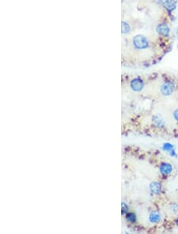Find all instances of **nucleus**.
Returning a JSON list of instances; mask_svg holds the SVG:
<instances>
[{"label":"nucleus","instance_id":"nucleus-1","mask_svg":"<svg viewBox=\"0 0 178 234\" xmlns=\"http://www.w3.org/2000/svg\"><path fill=\"white\" fill-rule=\"evenodd\" d=\"M145 88V82L140 77H135L131 80L128 83V89L132 92L138 93L141 92Z\"/></svg>","mask_w":178,"mask_h":234},{"label":"nucleus","instance_id":"nucleus-2","mask_svg":"<svg viewBox=\"0 0 178 234\" xmlns=\"http://www.w3.org/2000/svg\"><path fill=\"white\" fill-rule=\"evenodd\" d=\"M133 45L138 50H143L147 48L149 43L144 36L137 35L133 38Z\"/></svg>","mask_w":178,"mask_h":234},{"label":"nucleus","instance_id":"nucleus-3","mask_svg":"<svg viewBox=\"0 0 178 234\" xmlns=\"http://www.w3.org/2000/svg\"><path fill=\"white\" fill-rule=\"evenodd\" d=\"M175 85L172 81H165L160 87V92L164 96H169L174 92Z\"/></svg>","mask_w":178,"mask_h":234},{"label":"nucleus","instance_id":"nucleus-4","mask_svg":"<svg viewBox=\"0 0 178 234\" xmlns=\"http://www.w3.org/2000/svg\"><path fill=\"white\" fill-rule=\"evenodd\" d=\"M159 170L162 175L166 176L172 172V167L170 164H169V163H165V162H164V163H161V166H160L159 167Z\"/></svg>","mask_w":178,"mask_h":234},{"label":"nucleus","instance_id":"nucleus-5","mask_svg":"<svg viewBox=\"0 0 178 234\" xmlns=\"http://www.w3.org/2000/svg\"><path fill=\"white\" fill-rule=\"evenodd\" d=\"M157 32H158L159 34H161V35L166 36L169 35V26L167 25L166 24L159 25H158V27H157Z\"/></svg>","mask_w":178,"mask_h":234},{"label":"nucleus","instance_id":"nucleus-6","mask_svg":"<svg viewBox=\"0 0 178 234\" xmlns=\"http://www.w3.org/2000/svg\"><path fill=\"white\" fill-rule=\"evenodd\" d=\"M161 220V214L158 211H152L150 214V221L151 222H158Z\"/></svg>","mask_w":178,"mask_h":234},{"label":"nucleus","instance_id":"nucleus-7","mask_svg":"<svg viewBox=\"0 0 178 234\" xmlns=\"http://www.w3.org/2000/svg\"><path fill=\"white\" fill-rule=\"evenodd\" d=\"M150 189L154 193L158 194L161 191V184L158 182H153L150 184Z\"/></svg>","mask_w":178,"mask_h":234},{"label":"nucleus","instance_id":"nucleus-8","mask_svg":"<svg viewBox=\"0 0 178 234\" xmlns=\"http://www.w3.org/2000/svg\"><path fill=\"white\" fill-rule=\"evenodd\" d=\"M165 6L168 9L172 10V9H174L175 7H176V3H175L174 1H172V0H165Z\"/></svg>","mask_w":178,"mask_h":234},{"label":"nucleus","instance_id":"nucleus-9","mask_svg":"<svg viewBox=\"0 0 178 234\" xmlns=\"http://www.w3.org/2000/svg\"><path fill=\"white\" fill-rule=\"evenodd\" d=\"M173 116H174L175 119H176V121H178V109H176V111H174V113H173Z\"/></svg>","mask_w":178,"mask_h":234},{"label":"nucleus","instance_id":"nucleus-10","mask_svg":"<svg viewBox=\"0 0 178 234\" xmlns=\"http://www.w3.org/2000/svg\"><path fill=\"white\" fill-rule=\"evenodd\" d=\"M176 225H177V226H178V218H177V219H176Z\"/></svg>","mask_w":178,"mask_h":234}]
</instances>
